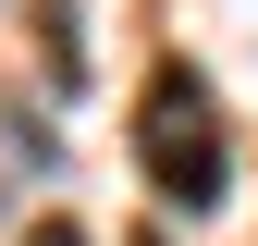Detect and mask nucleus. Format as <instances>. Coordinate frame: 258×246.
<instances>
[{"label":"nucleus","instance_id":"nucleus-2","mask_svg":"<svg viewBox=\"0 0 258 246\" xmlns=\"http://www.w3.org/2000/svg\"><path fill=\"white\" fill-rule=\"evenodd\" d=\"M25 246H86V222H74V209H49V222L25 234Z\"/></svg>","mask_w":258,"mask_h":246},{"label":"nucleus","instance_id":"nucleus-3","mask_svg":"<svg viewBox=\"0 0 258 246\" xmlns=\"http://www.w3.org/2000/svg\"><path fill=\"white\" fill-rule=\"evenodd\" d=\"M136 246H172V234H160V222H148V234H136Z\"/></svg>","mask_w":258,"mask_h":246},{"label":"nucleus","instance_id":"nucleus-1","mask_svg":"<svg viewBox=\"0 0 258 246\" xmlns=\"http://www.w3.org/2000/svg\"><path fill=\"white\" fill-rule=\"evenodd\" d=\"M136 148H148V184L184 209V222H209V209H234V136H221V99L197 61H160L148 99H136Z\"/></svg>","mask_w":258,"mask_h":246}]
</instances>
